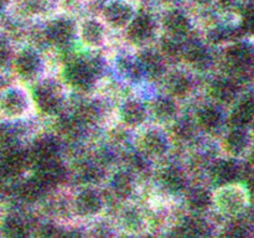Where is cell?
<instances>
[{"instance_id":"obj_34","label":"cell","mask_w":254,"mask_h":238,"mask_svg":"<svg viewBox=\"0 0 254 238\" xmlns=\"http://www.w3.org/2000/svg\"><path fill=\"white\" fill-rule=\"evenodd\" d=\"M246 29L254 34V15L246 16Z\"/></svg>"},{"instance_id":"obj_30","label":"cell","mask_w":254,"mask_h":238,"mask_svg":"<svg viewBox=\"0 0 254 238\" xmlns=\"http://www.w3.org/2000/svg\"><path fill=\"white\" fill-rule=\"evenodd\" d=\"M247 146V135H246L243 128H236L232 126L227 135L223 140V148L231 155H238L242 153Z\"/></svg>"},{"instance_id":"obj_29","label":"cell","mask_w":254,"mask_h":238,"mask_svg":"<svg viewBox=\"0 0 254 238\" xmlns=\"http://www.w3.org/2000/svg\"><path fill=\"white\" fill-rule=\"evenodd\" d=\"M252 59L251 49L245 44H236L226 52V60L233 69H243L250 64Z\"/></svg>"},{"instance_id":"obj_35","label":"cell","mask_w":254,"mask_h":238,"mask_svg":"<svg viewBox=\"0 0 254 238\" xmlns=\"http://www.w3.org/2000/svg\"><path fill=\"white\" fill-rule=\"evenodd\" d=\"M245 9H246V12H247V16H250V15H254V0H246Z\"/></svg>"},{"instance_id":"obj_8","label":"cell","mask_w":254,"mask_h":238,"mask_svg":"<svg viewBox=\"0 0 254 238\" xmlns=\"http://www.w3.org/2000/svg\"><path fill=\"white\" fill-rule=\"evenodd\" d=\"M10 66L21 81L34 83L44 71V57L35 46H24L14 52Z\"/></svg>"},{"instance_id":"obj_2","label":"cell","mask_w":254,"mask_h":238,"mask_svg":"<svg viewBox=\"0 0 254 238\" xmlns=\"http://www.w3.org/2000/svg\"><path fill=\"white\" fill-rule=\"evenodd\" d=\"M104 63L99 56L77 57L66 62L62 69L64 81L69 88L87 92L96 84L104 71Z\"/></svg>"},{"instance_id":"obj_28","label":"cell","mask_w":254,"mask_h":238,"mask_svg":"<svg viewBox=\"0 0 254 238\" xmlns=\"http://www.w3.org/2000/svg\"><path fill=\"white\" fill-rule=\"evenodd\" d=\"M254 118V101L245 98L236 106L230 116V125L236 128H245Z\"/></svg>"},{"instance_id":"obj_21","label":"cell","mask_w":254,"mask_h":238,"mask_svg":"<svg viewBox=\"0 0 254 238\" xmlns=\"http://www.w3.org/2000/svg\"><path fill=\"white\" fill-rule=\"evenodd\" d=\"M191 118L200 133L207 134L215 133L223 120L220 107L212 101L197 104Z\"/></svg>"},{"instance_id":"obj_9","label":"cell","mask_w":254,"mask_h":238,"mask_svg":"<svg viewBox=\"0 0 254 238\" xmlns=\"http://www.w3.org/2000/svg\"><path fill=\"white\" fill-rule=\"evenodd\" d=\"M155 180L158 187L169 196L183 195L190 185L188 169L176 163L161 164L156 169Z\"/></svg>"},{"instance_id":"obj_18","label":"cell","mask_w":254,"mask_h":238,"mask_svg":"<svg viewBox=\"0 0 254 238\" xmlns=\"http://www.w3.org/2000/svg\"><path fill=\"white\" fill-rule=\"evenodd\" d=\"M135 10L126 0H111L102 9L101 19L113 31H124L135 15Z\"/></svg>"},{"instance_id":"obj_4","label":"cell","mask_w":254,"mask_h":238,"mask_svg":"<svg viewBox=\"0 0 254 238\" xmlns=\"http://www.w3.org/2000/svg\"><path fill=\"white\" fill-rule=\"evenodd\" d=\"M35 111L31 94L21 86H7L0 91V116L4 120L20 121Z\"/></svg>"},{"instance_id":"obj_10","label":"cell","mask_w":254,"mask_h":238,"mask_svg":"<svg viewBox=\"0 0 254 238\" xmlns=\"http://www.w3.org/2000/svg\"><path fill=\"white\" fill-rule=\"evenodd\" d=\"M116 117L123 129L138 130L146 125L149 119L148 103L138 97H127L117 106Z\"/></svg>"},{"instance_id":"obj_38","label":"cell","mask_w":254,"mask_h":238,"mask_svg":"<svg viewBox=\"0 0 254 238\" xmlns=\"http://www.w3.org/2000/svg\"><path fill=\"white\" fill-rule=\"evenodd\" d=\"M4 215H5V212H4V211H2L1 206H0V223H1V221H2V217H4Z\"/></svg>"},{"instance_id":"obj_5","label":"cell","mask_w":254,"mask_h":238,"mask_svg":"<svg viewBox=\"0 0 254 238\" xmlns=\"http://www.w3.org/2000/svg\"><path fill=\"white\" fill-rule=\"evenodd\" d=\"M35 111L46 117H57L64 107L61 87L51 81H36L30 91Z\"/></svg>"},{"instance_id":"obj_20","label":"cell","mask_w":254,"mask_h":238,"mask_svg":"<svg viewBox=\"0 0 254 238\" xmlns=\"http://www.w3.org/2000/svg\"><path fill=\"white\" fill-rule=\"evenodd\" d=\"M183 196L185 207L191 215L202 216L213 205V191L201 182H190Z\"/></svg>"},{"instance_id":"obj_27","label":"cell","mask_w":254,"mask_h":238,"mask_svg":"<svg viewBox=\"0 0 254 238\" xmlns=\"http://www.w3.org/2000/svg\"><path fill=\"white\" fill-rule=\"evenodd\" d=\"M237 96V86L230 78H215L208 84V97L220 104H228Z\"/></svg>"},{"instance_id":"obj_22","label":"cell","mask_w":254,"mask_h":238,"mask_svg":"<svg viewBox=\"0 0 254 238\" xmlns=\"http://www.w3.org/2000/svg\"><path fill=\"white\" fill-rule=\"evenodd\" d=\"M160 27L164 35L174 39L185 40L192 34V22L190 17L179 9H170L164 14Z\"/></svg>"},{"instance_id":"obj_33","label":"cell","mask_w":254,"mask_h":238,"mask_svg":"<svg viewBox=\"0 0 254 238\" xmlns=\"http://www.w3.org/2000/svg\"><path fill=\"white\" fill-rule=\"evenodd\" d=\"M226 235L233 236V237H240V236L247 235V231H246V227L241 222H233L232 225L227 228Z\"/></svg>"},{"instance_id":"obj_14","label":"cell","mask_w":254,"mask_h":238,"mask_svg":"<svg viewBox=\"0 0 254 238\" xmlns=\"http://www.w3.org/2000/svg\"><path fill=\"white\" fill-rule=\"evenodd\" d=\"M247 201V193L235 183L216 186L213 191V205L223 215H237L243 210Z\"/></svg>"},{"instance_id":"obj_36","label":"cell","mask_w":254,"mask_h":238,"mask_svg":"<svg viewBox=\"0 0 254 238\" xmlns=\"http://www.w3.org/2000/svg\"><path fill=\"white\" fill-rule=\"evenodd\" d=\"M221 2H222L223 5H230V4H232L233 1H235V0H220Z\"/></svg>"},{"instance_id":"obj_1","label":"cell","mask_w":254,"mask_h":238,"mask_svg":"<svg viewBox=\"0 0 254 238\" xmlns=\"http://www.w3.org/2000/svg\"><path fill=\"white\" fill-rule=\"evenodd\" d=\"M108 206V198L94 183H81L67 197L68 213L74 218L92 221L102 217Z\"/></svg>"},{"instance_id":"obj_3","label":"cell","mask_w":254,"mask_h":238,"mask_svg":"<svg viewBox=\"0 0 254 238\" xmlns=\"http://www.w3.org/2000/svg\"><path fill=\"white\" fill-rule=\"evenodd\" d=\"M173 144L165 126L158 124L150 126L144 125L143 128L138 129L134 139V149L149 163L165 160L173 148Z\"/></svg>"},{"instance_id":"obj_19","label":"cell","mask_w":254,"mask_h":238,"mask_svg":"<svg viewBox=\"0 0 254 238\" xmlns=\"http://www.w3.org/2000/svg\"><path fill=\"white\" fill-rule=\"evenodd\" d=\"M135 59L138 61L139 67L141 69L144 78L159 79L169 68V62L161 55L158 47H153L151 45L145 47H140L135 54Z\"/></svg>"},{"instance_id":"obj_13","label":"cell","mask_w":254,"mask_h":238,"mask_svg":"<svg viewBox=\"0 0 254 238\" xmlns=\"http://www.w3.org/2000/svg\"><path fill=\"white\" fill-rule=\"evenodd\" d=\"M108 27L101 17H84L77 22L76 40L86 50L97 51L106 45Z\"/></svg>"},{"instance_id":"obj_24","label":"cell","mask_w":254,"mask_h":238,"mask_svg":"<svg viewBox=\"0 0 254 238\" xmlns=\"http://www.w3.org/2000/svg\"><path fill=\"white\" fill-rule=\"evenodd\" d=\"M0 230L6 237H26L32 233L34 226L25 213L12 211L4 215L0 223Z\"/></svg>"},{"instance_id":"obj_39","label":"cell","mask_w":254,"mask_h":238,"mask_svg":"<svg viewBox=\"0 0 254 238\" xmlns=\"http://www.w3.org/2000/svg\"><path fill=\"white\" fill-rule=\"evenodd\" d=\"M251 161H252V164H253V166H254V148H253V150H252V154H251Z\"/></svg>"},{"instance_id":"obj_25","label":"cell","mask_w":254,"mask_h":238,"mask_svg":"<svg viewBox=\"0 0 254 238\" xmlns=\"http://www.w3.org/2000/svg\"><path fill=\"white\" fill-rule=\"evenodd\" d=\"M168 128V133L173 143L183 144V145H189V144L193 143L196 136L200 134L191 116L184 117L183 114H180L173 123L169 124Z\"/></svg>"},{"instance_id":"obj_37","label":"cell","mask_w":254,"mask_h":238,"mask_svg":"<svg viewBox=\"0 0 254 238\" xmlns=\"http://www.w3.org/2000/svg\"><path fill=\"white\" fill-rule=\"evenodd\" d=\"M193 2H196V4H198V5H201V4H205L206 1H207V0H192Z\"/></svg>"},{"instance_id":"obj_11","label":"cell","mask_w":254,"mask_h":238,"mask_svg":"<svg viewBox=\"0 0 254 238\" xmlns=\"http://www.w3.org/2000/svg\"><path fill=\"white\" fill-rule=\"evenodd\" d=\"M61 138L57 133H41L32 139L27 154L31 160V166L44 165L61 159Z\"/></svg>"},{"instance_id":"obj_6","label":"cell","mask_w":254,"mask_h":238,"mask_svg":"<svg viewBox=\"0 0 254 238\" xmlns=\"http://www.w3.org/2000/svg\"><path fill=\"white\" fill-rule=\"evenodd\" d=\"M106 183L109 196L121 205L133 201L138 192V175L124 165L108 171Z\"/></svg>"},{"instance_id":"obj_17","label":"cell","mask_w":254,"mask_h":238,"mask_svg":"<svg viewBox=\"0 0 254 238\" xmlns=\"http://www.w3.org/2000/svg\"><path fill=\"white\" fill-rule=\"evenodd\" d=\"M148 111L154 123L166 128L181 114L180 102L161 92L149 101Z\"/></svg>"},{"instance_id":"obj_32","label":"cell","mask_w":254,"mask_h":238,"mask_svg":"<svg viewBox=\"0 0 254 238\" xmlns=\"http://www.w3.org/2000/svg\"><path fill=\"white\" fill-rule=\"evenodd\" d=\"M49 6V0H22V7L27 15L36 16L46 11Z\"/></svg>"},{"instance_id":"obj_26","label":"cell","mask_w":254,"mask_h":238,"mask_svg":"<svg viewBox=\"0 0 254 238\" xmlns=\"http://www.w3.org/2000/svg\"><path fill=\"white\" fill-rule=\"evenodd\" d=\"M210 176L216 186L232 183L241 176V169L230 159H220L211 164Z\"/></svg>"},{"instance_id":"obj_12","label":"cell","mask_w":254,"mask_h":238,"mask_svg":"<svg viewBox=\"0 0 254 238\" xmlns=\"http://www.w3.org/2000/svg\"><path fill=\"white\" fill-rule=\"evenodd\" d=\"M124 32L129 44L140 49L153 44L158 36V24L149 12H135Z\"/></svg>"},{"instance_id":"obj_23","label":"cell","mask_w":254,"mask_h":238,"mask_svg":"<svg viewBox=\"0 0 254 238\" xmlns=\"http://www.w3.org/2000/svg\"><path fill=\"white\" fill-rule=\"evenodd\" d=\"M211 61L210 52L201 40H192L188 37L184 40L181 62L190 69H202L208 66Z\"/></svg>"},{"instance_id":"obj_16","label":"cell","mask_w":254,"mask_h":238,"mask_svg":"<svg viewBox=\"0 0 254 238\" xmlns=\"http://www.w3.org/2000/svg\"><path fill=\"white\" fill-rule=\"evenodd\" d=\"M77 22L69 17L60 16L52 19L45 25L44 35L45 41L54 47H67L76 40Z\"/></svg>"},{"instance_id":"obj_15","label":"cell","mask_w":254,"mask_h":238,"mask_svg":"<svg viewBox=\"0 0 254 238\" xmlns=\"http://www.w3.org/2000/svg\"><path fill=\"white\" fill-rule=\"evenodd\" d=\"M117 226L129 235H139L150 227V218L140 205L129 201L122 203V208L117 216Z\"/></svg>"},{"instance_id":"obj_31","label":"cell","mask_w":254,"mask_h":238,"mask_svg":"<svg viewBox=\"0 0 254 238\" xmlns=\"http://www.w3.org/2000/svg\"><path fill=\"white\" fill-rule=\"evenodd\" d=\"M14 49L9 40L0 36V69L6 68L11 64L12 56H14Z\"/></svg>"},{"instance_id":"obj_7","label":"cell","mask_w":254,"mask_h":238,"mask_svg":"<svg viewBox=\"0 0 254 238\" xmlns=\"http://www.w3.org/2000/svg\"><path fill=\"white\" fill-rule=\"evenodd\" d=\"M160 82L164 93L175 98L180 103L190 98L196 89V78L192 73V69L188 67L168 68L161 77Z\"/></svg>"}]
</instances>
